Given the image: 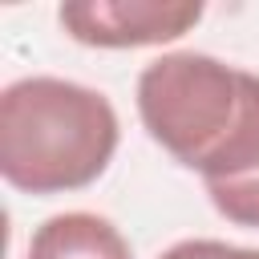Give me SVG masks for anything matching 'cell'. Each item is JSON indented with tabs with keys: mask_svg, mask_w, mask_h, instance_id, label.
I'll use <instances>...</instances> for the list:
<instances>
[{
	"mask_svg": "<svg viewBox=\"0 0 259 259\" xmlns=\"http://www.w3.org/2000/svg\"><path fill=\"white\" fill-rule=\"evenodd\" d=\"M150 142L202 178L210 206L259 231V73L214 53H158L134 89Z\"/></svg>",
	"mask_w": 259,
	"mask_h": 259,
	"instance_id": "obj_1",
	"label": "cell"
},
{
	"mask_svg": "<svg viewBox=\"0 0 259 259\" xmlns=\"http://www.w3.org/2000/svg\"><path fill=\"white\" fill-rule=\"evenodd\" d=\"M117 142V109L93 85L32 73L0 89V174L20 194L49 198L93 186Z\"/></svg>",
	"mask_w": 259,
	"mask_h": 259,
	"instance_id": "obj_2",
	"label": "cell"
},
{
	"mask_svg": "<svg viewBox=\"0 0 259 259\" xmlns=\"http://www.w3.org/2000/svg\"><path fill=\"white\" fill-rule=\"evenodd\" d=\"M202 12L198 0H69L57 24L85 49H158L182 40Z\"/></svg>",
	"mask_w": 259,
	"mask_h": 259,
	"instance_id": "obj_3",
	"label": "cell"
},
{
	"mask_svg": "<svg viewBox=\"0 0 259 259\" xmlns=\"http://www.w3.org/2000/svg\"><path fill=\"white\" fill-rule=\"evenodd\" d=\"M24 259H134V247L113 219L97 210H61L32 231Z\"/></svg>",
	"mask_w": 259,
	"mask_h": 259,
	"instance_id": "obj_4",
	"label": "cell"
},
{
	"mask_svg": "<svg viewBox=\"0 0 259 259\" xmlns=\"http://www.w3.org/2000/svg\"><path fill=\"white\" fill-rule=\"evenodd\" d=\"M158 259H259V247H239L223 239H178Z\"/></svg>",
	"mask_w": 259,
	"mask_h": 259,
	"instance_id": "obj_5",
	"label": "cell"
}]
</instances>
